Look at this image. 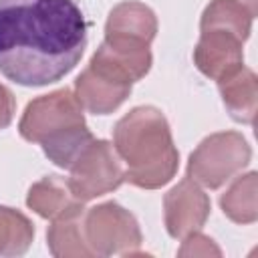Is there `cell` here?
Returning <instances> with one entry per match:
<instances>
[{
	"label": "cell",
	"mask_w": 258,
	"mask_h": 258,
	"mask_svg": "<svg viewBox=\"0 0 258 258\" xmlns=\"http://www.w3.org/2000/svg\"><path fill=\"white\" fill-rule=\"evenodd\" d=\"M75 0H0V73L22 87L60 81L87 48Z\"/></svg>",
	"instance_id": "1"
}]
</instances>
